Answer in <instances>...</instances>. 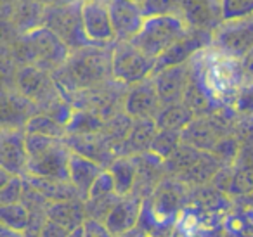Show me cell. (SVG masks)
<instances>
[{"instance_id": "obj_1", "label": "cell", "mask_w": 253, "mask_h": 237, "mask_svg": "<svg viewBox=\"0 0 253 237\" xmlns=\"http://www.w3.org/2000/svg\"><path fill=\"white\" fill-rule=\"evenodd\" d=\"M113 45H90L73 50L63 68L52 73L59 90L70 102L73 95L113 80Z\"/></svg>"}, {"instance_id": "obj_2", "label": "cell", "mask_w": 253, "mask_h": 237, "mask_svg": "<svg viewBox=\"0 0 253 237\" xmlns=\"http://www.w3.org/2000/svg\"><path fill=\"white\" fill-rule=\"evenodd\" d=\"M70 56V47L47 26L18 35L12 43V57L21 66H35L47 73H56L66 64Z\"/></svg>"}, {"instance_id": "obj_3", "label": "cell", "mask_w": 253, "mask_h": 237, "mask_svg": "<svg viewBox=\"0 0 253 237\" xmlns=\"http://www.w3.org/2000/svg\"><path fill=\"white\" fill-rule=\"evenodd\" d=\"M28 170L26 175L50 182H70V158L73 151L64 139L28 135Z\"/></svg>"}, {"instance_id": "obj_4", "label": "cell", "mask_w": 253, "mask_h": 237, "mask_svg": "<svg viewBox=\"0 0 253 237\" xmlns=\"http://www.w3.org/2000/svg\"><path fill=\"white\" fill-rule=\"evenodd\" d=\"M189 26L182 16H155L146 18L144 26L139 35L132 40L135 47L142 50L151 59L162 57L175 42H179L187 33Z\"/></svg>"}, {"instance_id": "obj_5", "label": "cell", "mask_w": 253, "mask_h": 237, "mask_svg": "<svg viewBox=\"0 0 253 237\" xmlns=\"http://www.w3.org/2000/svg\"><path fill=\"white\" fill-rule=\"evenodd\" d=\"M43 26H47L50 32L56 33L70 47L71 52L92 45L84 30L80 0H75V2H70V4L45 7Z\"/></svg>"}, {"instance_id": "obj_6", "label": "cell", "mask_w": 253, "mask_h": 237, "mask_svg": "<svg viewBox=\"0 0 253 237\" xmlns=\"http://www.w3.org/2000/svg\"><path fill=\"white\" fill-rule=\"evenodd\" d=\"M156 61L146 56L132 42H115L113 45V80L125 87L148 80L155 73Z\"/></svg>"}, {"instance_id": "obj_7", "label": "cell", "mask_w": 253, "mask_h": 237, "mask_svg": "<svg viewBox=\"0 0 253 237\" xmlns=\"http://www.w3.org/2000/svg\"><path fill=\"white\" fill-rule=\"evenodd\" d=\"M211 49L229 59H245L253 50V16L224 19L213 32Z\"/></svg>"}, {"instance_id": "obj_8", "label": "cell", "mask_w": 253, "mask_h": 237, "mask_svg": "<svg viewBox=\"0 0 253 237\" xmlns=\"http://www.w3.org/2000/svg\"><path fill=\"white\" fill-rule=\"evenodd\" d=\"M211 42H213V32L189 28L187 33L179 40V42L173 43L162 57L156 59L155 73H158V71H162V70H167V68L189 63V61L194 59L200 52L210 49Z\"/></svg>"}, {"instance_id": "obj_9", "label": "cell", "mask_w": 253, "mask_h": 237, "mask_svg": "<svg viewBox=\"0 0 253 237\" xmlns=\"http://www.w3.org/2000/svg\"><path fill=\"white\" fill-rule=\"evenodd\" d=\"M116 42H132L146 21L142 5L134 0H106Z\"/></svg>"}, {"instance_id": "obj_10", "label": "cell", "mask_w": 253, "mask_h": 237, "mask_svg": "<svg viewBox=\"0 0 253 237\" xmlns=\"http://www.w3.org/2000/svg\"><path fill=\"white\" fill-rule=\"evenodd\" d=\"M82 21H84L85 35H87L88 42L92 45H115L116 37L111 25V18H109L106 0L82 4Z\"/></svg>"}, {"instance_id": "obj_11", "label": "cell", "mask_w": 253, "mask_h": 237, "mask_svg": "<svg viewBox=\"0 0 253 237\" xmlns=\"http://www.w3.org/2000/svg\"><path fill=\"white\" fill-rule=\"evenodd\" d=\"M162 108L163 106L153 78H148L141 83L126 88L123 111L132 119H156Z\"/></svg>"}, {"instance_id": "obj_12", "label": "cell", "mask_w": 253, "mask_h": 237, "mask_svg": "<svg viewBox=\"0 0 253 237\" xmlns=\"http://www.w3.org/2000/svg\"><path fill=\"white\" fill-rule=\"evenodd\" d=\"M193 61V59H191ZM179 64V66H172L162 70L158 73L153 75V81H155L156 92L160 95L162 106H172L177 102H184V95L189 87L191 75H193V64Z\"/></svg>"}, {"instance_id": "obj_13", "label": "cell", "mask_w": 253, "mask_h": 237, "mask_svg": "<svg viewBox=\"0 0 253 237\" xmlns=\"http://www.w3.org/2000/svg\"><path fill=\"white\" fill-rule=\"evenodd\" d=\"M0 168L18 177L26 175L28 147H26L25 130L2 128L0 132Z\"/></svg>"}, {"instance_id": "obj_14", "label": "cell", "mask_w": 253, "mask_h": 237, "mask_svg": "<svg viewBox=\"0 0 253 237\" xmlns=\"http://www.w3.org/2000/svg\"><path fill=\"white\" fill-rule=\"evenodd\" d=\"M142 206H144V198L135 191L132 194L120 198L104 222L109 234L116 237L132 229H137L139 222H141Z\"/></svg>"}, {"instance_id": "obj_15", "label": "cell", "mask_w": 253, "mask_h": 237, "mask_svg": "<svg viewBox=\"0 0 253 237\" xmlns=\"http://www.w3.org/2000/svg\"><path fill=\"white\" fill-rule=\"evenodd\" d=\"M64 140H66V144L73 153L82 154V156L95 161L106 170L118 158L115 153V147L109 142L108 137L104 135V132L85 133V135H66Z\"/></svg>"}, {"instance_id": "obj_16", "label": "cell", "mask_w": 253, "mask_h": 237, "mask_svg": "<svg viewBox=\"0 0 253 237\" xmlns=\"http://www.w3.org/2000/svg\"><path fill=\"white\" fill-rule=\"evenodd\" d=\"M118 199H120V196L116 194V191H115L113 178H111V175H109V171L106 170L104 173L95 180V184L92 185L90 192H88V198L84 201L87 220H95V222L104 223Z\"/></svg>"}, {"instance_id": "obj_17", "label": "cell", "mask_w": 253, "mask_h": 237, "mask_svg": "<svg viewBox=\"0 0 253 237\" xmlns=\"http://www.w3.org/2000/svg\"><path fill=\"white\" fill-rule=\"evenodd\" d=\"M180 16L189 28L215 32V28L224 21L222 0H184Z\"/></svg>"}, {"instance_id": "obj_18", "label": "cell", "mask_w": 253, "mask_h": 237, "mask_svg": "<svg viewBox=\"0 0 253 237\" xmlns=\"http://www.w3.org/2000/svg\"><path fill=\"white\" fill-rule=\"evenodd\" d=\"M40 109L37 104H33L30 99H26L18 90H5L4 99H2V115H4V123L2 128H16V130H25L26 123L39 115Z\"/></svg>"}, {"instance_id": "obj_19", "label": "cell", "mask_w": 253, "mask_h": 237, "mask_svg": "<svg viewBox=\"0 0 253 237\" xmlns=\"http://www.w3.org/2000/svg\"><path fill=\"white\" fill-rule=\"evenodd\" d=\"M135 159H137V184H135V192H139L146 199L167 178L165 159L153 154L151 151H148L144 154H139V156H135Z\"/></svg>"}, {"instance_id": "obj_20", "label": "cell", "mask_w": 253, "mask_h": 237, "mask_svg": "<svg viewBox=\"0 0 253 237\" xmlns=\"http://www.w3.org/2000/svg\"><path fill=\"white\" fill-rule=\"evenodd\" d=\"M106 171L99 163L88 159V158L82 156V154L71 153L70 158V184L75 187L82 201L88 198L92 185L95 184L99 177Z\"/></svg>"}, {"instance_id": "obj_21", "label": "cell", "mask_w": 253, "mask_h": 237, "mask_svg": "<svg viewBox=\"0 0 253 237\" xmlns=\"http://www.w3.org/2000/svg\"><path fill=\"white\" fill-rule=\"evenodd\" d=\"M158 133L155 119H134L126 140L118 149V156H139L151 149V144Z\"/></svg>"}, {"instance_id": "obj_22", "label": "cell", "mask_w": 253, "mask_h": 237, "mask_svg": "<svg viewBox=\"0 0 253 237\" xmlns=\"http://www.w3.org/2000/svg\"><path fill=\"white\" fill-rule=\"evenodd\" d=\"M47 220L57 223L68 232L82 229L87 222V213H85V204L82 199H71V201L50 202L47 208Z\"/></svg>"}, {"instance_id": "obj_23", "label": "cell", "mask_w": 253, "mask_h": 237, "mask_svg": "<svg viewBox=\"0 0 253 237\" xmlns=\"http://www.w3.org/2000/svg\"><path fill=\"white\" fill-rule=\"evenodd\" d=\"M115 184V191L120 198L135 191L137 184V159L135 156H118L108 168Z\"/></svg>"}, {"instance_id": "obj_24", "label": "cell", "mask_w": 253, "mask_h": 237, "mask_svg": "<svg viewBox=\"0 0 253 237\" xmlns=\"http://www.w3.org/2000/svg\"><path fill=\"white\" fill-rule=\"evenodd\" d=\"M196 118L194 113L189 109L186 102H177L172 106H163L162 111L156 116L158 130H173V132H184Z\"/></svg>"}, {"instance_id": "obj_25", "label": "cell", "mask_w": 253, "mask_h": 237, "mask_svg": "<svg viewBox=\"0 0 253 237\" xmlns=\"http://www.w3.org/2000/svg\"><path fill=\"white\" fill-rule=\"evenodd\" d=\"M0 223L2 229L16 234H26L32 229V211L25 202L0 206Z\"/></svg>"}, {"instance_id": "obj_26", "label": "cell", "mask_w": 253, "mask_h": 237, "mask_svg": "<svg viewBox=\"0 0 253 237\" xmlns=\"http://www.w3.org/2000/svg\"><path fill=\"white\" fill-rule=\"evenodd\" d=\"M104 119L99 115L85 109H75L70 123L66 125L68 135H85V133H97L104 130Z\"/></svg>"}, {"instance_id": "obj_27", "label": "cell", "mask_w": 253, "mask_h": 237, "mask_svg": "<svg viewBox=\"0 0 253 237\" xmlns=\"http://www.w3.org/2000/svg\"><path fill=\"white\" fill-rule=\"evenodd\" d=\"M25 132L28 135H43V137H52V139H66L68 132L66 126L59 123L56 118L45 115V113H39L35 115L25 126Z\"/></svg>"}, {"instance_id": "obj_28", "label": "cell", "mask_w": 253, "mask_h": 237, "mask_svg": "<svg viewBox=\"0 0 253 237\" xmlns=\"http://www.w3.org/2000/svg\"><path fill=\"white\" fill-rule=\"evenodd\" d=\"M182 144V132H173V130H158L155 140L151 144V153L156 154L162 159H169L173 153Z\"/></svg>"}, {"instance_id": "obj_29", "label": "cell", "mask_w": 253, "mask_h": 237, "mask_svg": "<svg viewBox=\"0 0 253 237\" xmlns=\"http://www.w3.org/2000/svg\"><path fill=\"white\" fill-rule=\"evenodd\" d=\"M184 0H144L142 11L146 18L155 16H180L182 14Z\"/></svg>"}, {"instance_id": "obj_30", "label": "cell", "mask_w": 253, "mask_h": 237, "mask_svg": "<svg viewBox=\"0 0 253 237\" xmlns=\"http://www.w3.org/2000/svg\"><path fill=\"white\" fill-rule=\"evenodd\" d=\"M23 194H25V178L14 175L7 184L0 187V206L21 202Z\"/></svg>"}, {"instance_id": "obj_31", "label": "cell", "mask_w": 253, "mask_h": 237, "mask_svg": "<svg viewBox=\"0 0 253 237\" xmlns=\"http://www.w3.org/2000/svg\"><path fill=\"white\" fill-rule=\"evenodd\" d=\"M253 16V0H222V18L239 19Z\"/></svg>"}, {"instance_id": "obj_32", "label": "cell", "mask_w": 253, "mask_h": 237, "mask_svg": "<svg viewBox=\"0 0 253 237\" xmlns=\"http://www.w3.org/2000/svg\"><path fill=\"white\" fill-rule=\"evenodd\" d=\"M82 237H113L109 230L106 229L104 223L95 222V220H87L82 227Z\"/></svg>"}, {"instance_id": "obj_33", "label": "cell", "mask_w": 253, "mask_h": 237, "mask_svg": "<svg viewBox=\"0 0 253 237\" xmlns=\"http://www.w3.org/2000/svg\"><path fill=\"white\" fill-rule=\"evenodd\" d=\"M70 236H71V232H68L66 229H63V227L57 225V223L47 220V222L43 223L42 230H40L39 237H70Z\"/></svg>"}, {"instance_id": "obj_34", "label": "cell", "mask_w": 253, "mask_h": 237, "mask_svg": "<svg viewBox=\"0 0 253 237\" xmlns=\"http://www.w3.org/2000/svg\"><path fill=\"white\" fill-rule=\"evenodd\" d=\"M39 4L45 5V7H50V5H63V4H70V2H75V0H37Z\"/></svg>"}, {"instance_id": "obj_35", "label": "cell", "mask_w": 253, "mask_h": 237, "mask_svg": "<svg viewBox=\"0 0 253 237\" xmlns=\"http://www.w3.org/2000/svg\"><path fill=\"white\" fill-rule=\"evenodd\" d=\"M116 237H148V236L137 227V229H132V230H128V232L122 234V236H116Z\"/></svg>"}, {"instance_id": "obj_36", "label": "cell", "mask_w": 253, "mask_h": 237, "mask_svg": "<svg viewBox=\"0 0 253 237\" xmlns=\"http://www.w3.org/2000/svg\"><path fill=\"white\" fill-rule=\"evenodd\" d=\"M243 215L246 216V220H248L250 223L253 225V208H248V209H243Z\"/></svg>"}, {"instance_id": "obj_37", "label": "cell", "mask_w": 253, "mask_h": 237, "mask_svg": "<svg viewBox=\"0 0 253 237\" xmlns=\"http://www.w3.org/2000/svg\"><path fill=\"white\" fill-rule=\"evenodd\" d=\"M82 4H85V2H97V0H80Z\"/></svg>"}, {"instance_id": "obj_38", "label": "cell", "mask_w": 253, "mask_h": 237, "mask_svg": "<svg viewBox=\"0 0 253 237\" xmlns=\"http://www.w3.org/2000/svg\"><path fill=\"white\" fill-rule=\"evenodd\" d=\"M134 2H137V4H141V5H142V2H144V0H134Z\"/></svg>"}]
</instances>
